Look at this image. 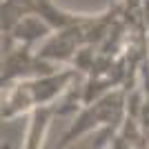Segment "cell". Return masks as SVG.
Returning a JSON list of instances; mask_svg holds the SVG:
<instances>
[{
    "instance_id": "cell-1",
    "label": "cell",
    "mask_w": 149,
    "mask_h": 149,
    "mask_svg": "<svg viewBox=\"0 0 149 149\" xmlns=\"http://www.w3.org/2000/svg\"><path fill=\"white\" fill-rule=\"evenodd\" d=\"M78 69L65 67L49 74L31 76L16 80L2 89V123L18 118L22 113H33L36 109L58 105V100L71 89Z\"/></svg>"
},
{
    "instance_id": "cell-2",
    "label": "cell",
    "mask_w": 149,
    "mask_h": 149,
    "mask_svg": "<svg viewBox=\"0 0 149 149\" xmlns=\"http://www.w3.org/2000/svg\"><path fill=\"white\" fill-rule=\"evenodd\" d=\"M127 113H129V89L118 87L113 91L105 93V96H100L98 100L89 102V105H82L80 113L74 118V123L69 125V129L65 131V136L60 138L56 149L69 147L71 143H76L78 138H82L85 134H89L93 129H105V134L100 136L98 145L93 149L107 147V143L118 131H123Z\"/></svg>"
},
{
    "instance_id": "cell-3",
    "label": "cell",
    "mask_w": 149,
    "mask_h": 149,
    "mask_svg": "<svg viewBox=\"0 0 149 149\" xmlns=\"http://www.w3.org/2000/svg\"><path fill=\"white\" fill-rule=\"evenodd\" d=\"M0 16H2V36L9 33L25 18H40L54 31H60L65 27L74 25L80 18V16H74V13L58 9L51 0H2Z\"/></svg>"
},
{
    "instance_id": "cell-4",
    "label": "cell",
    "mask_w": 149,
    "mask_h": 149,
    "mask_svg": "<svg viewBox=\"0 0 149 149\" xmlns=\"http://www.w3.org/2000/svg\"><path fill=\"white\" fill-rule=\"evenodd\" d=\"M76 100V96L71 100H67L65 105H51V107H42V109H36L33 113H29V127H27V136H25V147L22 149H42L45 138H47V131L51 127V120L60 116V113H67L69 109L74 107H67Z\"/></svg>"
}]
</instances>
